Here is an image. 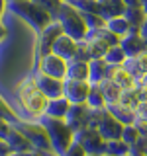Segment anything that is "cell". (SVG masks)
<instances>
[{
    "label": "cell",
    "mask_w": 147,
    "mask_h": 156,
    "mask_svg": "<svg viewBox=\"0 0 147 156\" xmlns=\"http://www.w3.org/2000/svg\"><path fill=\"white\" fill-rule=\"evenodd\" d=\"M135 94H137V100H139V104H147V84L143 82H137L134 86Z\"/></svg>",
    "instance_id": "f35d334b"
},
{
    "label": "cell",
    "mask_w": 147,
    "mask_h": 156,
    "mask_svg": "<svg viewBox=\"0 0 147 156\" xmlns=\"http://www.w3.org/2000/svg\"><path fill=\"white\" fill-rule=\"evenodd\" d=\"M86 105L90 107V109H104L106 107V100H104V96H102L100 86H92L90 88V94L86 98Z\"/></svg>",
    "instance_id": "f1b7e54d"
},
{
    "label": "cell",
    "mask_w": 147,
    "mask_h": 156,
    "mask_svg": "<svg viewBox=\"0 0 147 156\" xmlns=\"http://www.w3.org/2000/svg\"><path fill=\"white\" fill-rule=\"evenodd\" d=\"M69 109H71V101H69L65 96H59V98H53V100L47 101V109H45L43 115L55 117V119H65Z\"/></svg>",
    "instance_id": "ffe728a7"
},
{
    "label": "cell",
    "mask_w": 147,
    "mask_h": 156,
    "mask_svg": "<svg viewBox=\"0 0 147 156\" xmlns=\"http://www.w3.org/2000/svg\"><path fill=\"white\" fill-rule=\"evenodd\" d=\"M134 123L139 129H147V104H139L134 111Z\"/></svg>",
    "instance_id": "836d02e7"
},
{
    "label": "cell",
    "mask_w": 147,
    "mask_h": 156,
    "mask_svg": "<svg viewBox=\"0 0 147 156\" xmlns=\"http://www.w3.org/2000/svg\"><path fill=\"white\" fill-rule=\"evenodd\" d=\"M67 66H69V61H65L63 57L55 55V53L39 57V72H43L47 76L65 80L67 78Z\"/></svg>",
    "instance_id": "ba28073f"
},
{
    "label": "cell",
    "mask_w": 147,
    "mask_h": 156,
    "mask_svg": "<svg viewBox=\"0 0 147 156\" xmlns=\"http://www.w3.org/2000/svg\"><path fill=\"white\" fill-rule=\"evenodd\" d=\"M10 154H14V150L10 148L6 139H0V156H10Z\"/></svg>",
    "instance_id": "60d3db41"
},
{
    "label": "cell",
    "mask_w": 147,
    "mask_h": 156,
    "mask_svg": "<svg viewBox=\"0 0 147 156\" xmlns=\"http://www.w3.org/2000/svg\"><path fill=\"white\" fill-rule=\"evenodd\" d=\"M67 78H75V80H88V61H78L71 58L67 66Z\"/></svg>",
    "instance_id": "44dd1931"
},
{
    "label": "cell",
    "mask_w": 147,
    "mask_h": 156,
    "mask_svg": "<svg viewBox=\"0 0 147 156\" xmlns=\"http://www.w3.org/2000/svg\"><path fill=\"white\" fill-rule=\"evenodd\" d=\"M75 58H78V61H90V53H88L86 41H78V47H77Z\"/></svg>",
    "instance_id": "8d00e7d4"
},
{
    "label": "cell",
    "mask_w": 147,
    "mask_h": 156,
    "mask_svg": "<svg viewBox=\"0 0 147 156\" xmlns=\"http://www.w3.org/2000/svg\"><path fill=\"white\" fill-rule=\"evenodd\" d=\"M71 4L82 14L86 12H96L98 14V0H71Z\"/></svg>",
    "instance_id": "d6a6232c"
},
{
    "label": "cell",
    "mask_w": 147,
    "mask_h": 156,
    "mask_svg": "<svg viewBox=\"0 0 147 156\" xmlns=\"http://www.w3.org/2000/svg\"><path fill=\"white\" fill-rule=\"evenodd\" d=\"M106 109L110 111V113L114 115L118 121H122L124 125L134 123V111L127 109V107H124L122 104H110V105H106Z\"/></svg>",
    "instance_id": "cb8c5ba5"
},
{
    "label": "cell",
    "mask_w": 147,
    "mask_h": 156,
    "mask_svg": "<svg viewBox=\"0 0 147 156\" xmlns=\"http://www.w3.org/2000/svg\"><path fill=\"white\" fill-rule=\"evenodd\" d=\"M108 80L118 84L122 90H130V88H134L137 84V80L131 76V72L124 65H110V68H108Z\"/></svg>",
    "instance_id": "5bb4252c"
},
{
    "label": "cell",
    "mask_w": 147,
    "mask_h": 156,
    "mask_svg": "<svg viewBox=\"0 0 147 156\" xmlns=\"http://www.w3.org/2000/svg\"><path fill=\"white\" fill-rule=\"evenodd\" d=\"M88 113H90V107L86 104H71V109L65 117L67 125L71 127L75 133H78L81 129H85L88 123Z\"/></svg>",
    "instance_id": "7c38bea8"
},
{
    "label": "cell",
    "mask_w": 147,
    "mask_h": 156,
    "mask_svg": "<svg viewBox=\"0 0 147 156\" xmlns=\"http://www.w3.org/2000/svg\"><path fill=\"white\" fill-rule=\"evenodd\" d=\"M106 152L114 154V156H130L131 154V148L126 140L122 139H112V140H106Z\"/></svg>",
    "instance_id": "4316f807"
},
{
    "label": "cell",
    "mask_w": 147,
    "mask_h": 156,
    "mask_svg": "<svg viewBox=\"0 0 147 156\" xmlns=\"http://www.w3.org/2000/svg\"><path fill=\"white\" fill-rule=\"evenodd\" d=\"M53 20H57L63 27V33L69 37H73L75 41H85L88 37V27L85 16L81 10H77L71 2H61V6L57 8V12L53 14Z\"/></svg>",
    "instance_id": "7a4b0ae2"
},
{
    "label": "cell",
    "mask_w": 147,
    "mask_h": 156,
    "mask_svg": "<svg viewBox=\"0 0 147 156\" xmlns=\"http://www.w3.org/2000/svg\"><path fill=\"white\" fill-rule=\"evenodd\" d=\"M33 78H36V84L39 86V90H41L49 100L63 96V82H65V80L47 76V74H43V72H39V70H37V74L33 76Z\"/></svg>",
    "instance_id": "4fadbf2b"
},
{
    "label": "cell",
    "mask_w": 147,
    "mask_h": 156,
    "mask_svg": "<svg viewBox=\"0 0 147 156\" xmlns=\"http://www.w3.org/2000/svg\"><path fill=\"white\" fill-rule=\"evenodd\" d=\"M124 12H126L124 0H98V14L104 20L124 16Z\"/></svg>",
    "instance_id": "ac0fdd59"
},
{
    "label": "cell",
    "mask_w": 147,
    "mask_h": 156,
    "mask_svg": "<svg viewBox=\"0 0 147 156\" xmlns=\"http://www.w3.org/2000/svg\"><path fill=\"white\" fill-rule=\"evenodd\" d=\"M37 121L45 127V131L49 135V143H51V150L57 156H61L73 144L75 131L67 125L65 119H55V117H49V115H41V117H37Z\"/></svg>",
    "instance_id": "277c9868"
},
{
    "label": "cell",
    "mask_w": 147,
    "mask_h": 156,
    "mask_svg": "<svg viewBox=\"0 0 147 156\" xmlns=\"http://www.w3.org/2000/svg\"><path fill=\"white\" fill-rule=\"evenodd\" d=\"M63 35V27L57 20H53L49 26H45L39 31V49H37V55L43 57V55H49L53 51V45L59 37Z\"/></svg>",
    "instance_id": "9c48e42d"
},
{
    "label": "cell",
    "mask_w": 147,
    "mask_h": 156,
    "mask_svg": "<svg viewBox=\"0 0 147 156\" xmlns=\"http://www.w3.org/2000/svg\"><path fill=\"white\" fill-rule=\"evenodd\" d=\"M106 27L110 29V31H114L118 37H124L127 31L131 29V26H130V22L124 18V16H118V18H112V20H106Z\"/></svg>",
    "instance_id": "d4e9b609"
},
{
    "label": "cell",
    "mask_w": 147,
    "mask_h": 156,
    "mask_svg": "<svg viewBox=\"0 0 147 156\" xmlns=\"http://www.w3.org/2000/svg\"><path fill=\"white\" fill-rule=\"evenodd\" d=\"M86 47H88V53H90V58H104L106 57V51L110 49L108 43H104L102 39H98L94 35H88L86 39Z\"/></svg>",
    "instance_id": "603a6c76"
},
{
    "label": "cell",
    "mask_w": 147,
    "mask_h": 156,
    "mask_svg": "<svg viewBox=\"0 0 147 156\" xmlns=\"http://www.w3.org/2000/svg\"><path fill=\"white\" fill-rule=\"evenodd\" d=\"M6 143L10 144V148H12L16 154L26 152V150H33V146H32V143H29V139L18 129L16 125H12V129H10V133H8V136H6Z\"/></svg>",
    "instance_id": "2e32d148"
},
{
    "label": "cell",
    "mask_w": 147,
    "mask_h": 156,
    "mask_svg": "<svg viewBox=\"0 0 147 156\" xmlns=\"http://www.w3.org/2000/svg\"><path fill=\"white\" fill-rule=\"evenodd\" d=\"M75 140H78L82 146H85L86 154H94L100 156L106 152V139L98 133V129H90V127H85L78 133H75Z\"/></svg>",
    "instance_id": "8992f818"
},
{
    "label": "cell",
    "mask_w": 147,
    "mask_h": 156,
    "mask_svg": "<svg viewBox=\"0 0 147 156\" xmlns=\"http://www.w3.org/2000/svg\"><path fill=\"white\" fill-rule=\"evenodd\" d=\"M90 88H92V84L88 80L65 78V82H63V96H65L71 104H86Z\"/></svg>",
    "instance_id": "52a82bcc"
},
{
    "label": "cell",
    "mask_w": 147,
    "mask_h": 156,
    "mask_svg": "<svg viewBox=\"0 0 147 156\" xmlns=\"http://www.w3.org/2000/svg\"><path fill=\"white\" fill-rule=\"evenodd\" d=\"M86 156H94V154H86Z\"/></svg>",
    "instance_id": "816d5d0a"
},
{
    "label": "cell",
    "mask_w": 147,
    "mask_h": 156,
    "mask_svg": "<svg viewBox=\"0 0 147 156\" xmlns=\"http://www.w3.org/2000/svg\"><path fill=\"white\" fill-rule=\"evenodd\" d=\"M137 82H143V84H147V74H145L143 78H141V80H137Z\"/></svg>",
    "instance_id": "c3c4849f"
},
{
    "label": "cell",
    "mask_w": 147,
    "mask_h": 156,
    "mask_svg": "<svg viewBox=\"0 0 147 156\" xmlns=\"http://www.w3.org/2000/svg\"><path fill=\"white\" fill-rule=\"evenodd\" d=\"M108 68H110V65L104 58H90L88 61V82L92 86H98L100 82H104L108 78Z\"/></svg>",
    "instance_id": "9a60e30c"
},
{
    "label": "cell",
    "mask_w": 147,
    "mask_h": 156,
    "mask_svg": "<svg viewBox=\"0 0 147 156\" xmlns=\"http://www.w3.org/2000/svg\"><path fill=\"white\" fill-rule=\"evenodd\" d=\"M126 53H124V49H122L120 45H112L110 49L106 51V57H104V61L108 62V65H124V61H126Z\"/></svg>",
    "instance_id": "4dcf8cb0"
},
{
    "label": "cell",
    "mask_w": 147,
    "mask_h": 156,
    "mask_svg": "<svg viewBox=\"0 0 147 156\" xmlns=\"http://www.w3.org/2000/svg\"><path fill=\"white\" fill-rule=\"evenodd\" d=\"M8 10L20 20H24L36 31H41L45 26L53 22V14L43 6H39L37 2H33V0H10Z\"/></svg>",
    "instance_id": "3957f363"
},
{
    "label": "cell",
    "mask_w": 147,
    "mask_h": 156,
    "mask_svg": "<svg viewBox=\"0 0 147 156\" xmlns=\"http://www.w3.org/2000/svg\"><path fill=\"white\" fill-rule=\"evenodd\" d=\"M61 156H86V150H85V146L78 143V140H73V144L69 146Z\"/></svg>",
    "instance_id": "d590c367"
},
{
    "label": "cell",
    "mask_w": 147,
    "mask_h": 156,
    "mask_svg": "<svg viewBox=\"0 0 147 156\" xmlns=\"http://www.w3.org/2000/svg\"><path fill=\"white\" fill-rule=\"evenodd\" d=\"M16 98H18L20 107L26 111V115L29 117V119H37V117H41L43 113H45V109H47L49 98L39 90V86L36 84V78H33V76L24 78V80L18 84Z\"/></svg>",
    "instance_id": "6da1fadb"
},
{
    "label": "cell",
    "mask_w": 147,
    "mask_h": 156,
    "mask_svg": "<svg viewBox=\"0 0 147 156\" xmlns=\"http://www.w3.org/2000/svg\"><path fill=\"white\" fill-rule=\"evenodd\" d=\"M100 90H102V96H104V100H106V105H110V104H118L120 101V98H122V88L118 86V84H114L112 80H106L104 82H100Z\"/></svg>",
    "instance_id": "7402d4cb"
},
{
    "label": "cell",
    "mask_w": 147,
    "mask_h": 156,
    "mask_svg": "<svg viewBox=\"0 0 147 156\" xmlns=\"http://www.w3.org/2000/svg\"><path fill=\"white\" fill-rule=\"evenodd\" d=\"M33 2H37L39 6H43L45 10H49L51 14H55V12H57V8L61 6L63 0H33Z\"/></svg>",
    "instance_id": "74e56055"
},
{
    "label": "cell",
    "mask_w": 147,
    "mask_h": 156,
    "mask_svg": "<svg viewBox=\"0 0 147 156\" xmlns=\"http://www.w3.org/2000/svg\"><path fill=\"white\" fill-rule=\"evenodd\" d=\"M77 47H78V41H75L73 37H69L63 33L61 37L55 41V45H53V51L55 55L63 57L65 61H71V58H75V53H77Z\"/></svg>",
    "instance_id": "e0dca14e"
},
{
    "label": "cell",
    "mask_w": 147,
    "mask_h": 156,
    "mask_svg": "<svg viewBox=\"0 0 147 156\" xmlns=\"http://www.w3.org/2000/svg\"><path fill=\"white\" fill-rule=\"evenodd\" d=\"M14 125H16L18 129L29 139V143H32L33 150H39V152H43V154L53 152V150H51V143H49V135H47L45 127L39 123L37 119H36V123H32V121H20V119H18Z\"/></svg>",
    "instance_id": "5b68a950"
},
{
    "label": "cell",
    "mask_w": 147,
    "mask_h": 156,
    "mask_svg": "<svg viewBox=\"0 0 147 156\" xmlns=\"http://www.w3.org/2000/svg\"><path fill=\"white\" fill-rule=\"evenodd\" d=\"M88 35H94V37H98V39H102L104 43H108V45H120V37L116 35L114 31H110L106 26H102V27H96V29H90L88 31Z\"/></svg>",
    "instance_id": "83f0119b"
},
{
    "label": "cell",
    "mask_w": 147,
    "mask_h": 156,
    "mask_svg": "<svg viewBox=\"0 0 147 156\" xmlns=\"http://www.w3.org/2000/svg\"><path fill=\"white\" fill-rule=\"evenodd\" d=\"M124 18L130 22L131 27H139L147 16H145V12H143V6H126Z\"/></svg>",
    "instance_id": "484cf974"
},
{
    "label": "cell",
    "mask_w": 147,
    "mask_h": 156,
    "mask_svg": "<svg viewBox=\"0 0 147 156\" xmlns=\"http://www.w3.org/2000/svg\"><path fill=\"white\" fill-rule=\"evenodd\" d=\"M141 6H143V12H145V16H147V0H143V2H141Z\"/></svg>",
    "instance_id": "7dc6e473"
},
{
    "label": "cell",
    "mask_w": 147,
    "mask_h": 156,
    "mask_svg": "<svg viewBox=\"0 0 147 156\" xmlns=\"http://www.w3.org/2000/svg\"><path fill=\"white\" fill-rule=\"evenodd\" d=\"M6 8H8V0H0V18H2V14H4Z\"/></svg>",
    "instance_id": "bcb514c9"
},
{
    "label": "cell",
    "mask_w": 147,
    "mask_h": 156,
    "mask_svg": "<svg viewBox=\"0 0 147 156\" xmlns=\"http://www.w3.org/2000/svg\"><path fill=\"white\" fill-rule=\"evenodd\" d=\"M100 156H114V154H110V152H104V154H100Z\"/></svg>",
    "instance_id": "681fc988"
},
{
    "label": "cell",
    "mask_w": 147,
    "mask_h": 156,
    "mask_svg": "<svg viewBox=\"0 0 147 156\" xmlns=\"http://www.w3.org/2000/svg\"><path fill=\"white\" fill-rule=\"evenodd\" d=\"M124 66L131 72V76L135 80H141L147 74V49L143 53H139L137 57H127L124 61Z\"/></svg>",
    "instance_id": "d6986e66"
},
{
    "label": "cell",
    "mask_w": 147,
    "mask_h": 156,
    "mask_svg": "<svg viewBox=\"0 0 147 156\" xmlns=\"http://www.w3.org/2000/svg\"><path fill=\"white\" fill-rule=\"evenodd\" d=\"M139 33H141V37H143L145 45H147V18L143 20V23H141V26H139Z\"/></svg>",
    "instance_id": "b9f144b4"
},
{
    "label": "cell",
    "mask_w": 147,
    "mask_h": 156,
    "mask_svg": "<svg viewBox=\"0 0 147 156\" xmlns=\"http://www.w3.org/2000/svg\"><path fill=\"white\" fill-rule=\"evenodd\" d=\"M10 129H12V123L10 121H6L4 117H0V139H6Z\"/></svg>",
    "instance_id": "ab89813d"
},
{
    "label": "cell",
    "mask_w": 147,
    "mask_h": 156,
    "mask_svg": "<svg viewBox=\"0 0 147 156\" xmlns=\"http://www.w3.org/2000/svg\"><path fill=\"white\" fill-rule=\"evenodd\" d=\"M124 2H126V6H141L143 0H124Z\"/></svg>",
    "instance_id": "f6af8a7d"
},
{
    "label": "cell",
    "mask_w": 147,
    "mask_h": 156,
    "mask_svg": "<svg viewBox=\"0 0 147 156\" xmlns=\"http://www.w3.org/2000/svg\"><path fill=\"white\" fill-rule=\"evenodd\" d=\"M139 139H141V129H139L135 123L124 125V131H122V140H126V143L130 144V148H131V146H134Z\"/></svg>",
    "instance_id": "f546056e"
},
{
    "label": "cell",
    "mask_w": 147,
    "mask_h": 156,
    "mask_svg": "<svg viewBox=\"0 0 147 156\" xmlns=\"http://www.w3.org/2000/svg\"><path fill=\"white\" fill-rule=\"evenodd\" d=\"M98 133L104 136L106 140H112V139H122V131H124V123L122 121H118L114 115L110 113V111H104V115H102L100 123H98Z\"/></svg>",
    "instance_id": "8fae6325"
},
{
    "label": "cell",
    "mask_w": 147,
    "mask_h": 156,
    "mask_svg": "<svg viewBox=\"0 0 147 156\" xmlns=\"http://www.w3.org/2000/svg\"><path fill=\"white\" fill-rule=\"evenodd\" d=\"M120 47L124 49L126 57H137L139 53H143L147 49V45H145L143 37H141V33H139V27H131L130 31L120 39Z\"/></svg>",
    "instance_id": "30bf717a"
},
{
    "label": "cell",
    "mask_w": 147,
    "mask_h": 156,
    "mask_svg": "<svg viewBox=\"0 0 147 156\" xmlns=\"http://www.w3.org/2000/svg\"><path fill=\"white\" fill-rule=\"evenodd\" d=\"M118 104H122L124 107H127V109L135 111L137 105H139V100H137V94H135L134 88H130V90H124V92H122V98H120V101H118Z\"/></svg>",
    "instance_id": "1f68e13d"
},
{
    "label": "cell",
    "mask_w": 147,
    "mask_h": 156,
    "mask_svg": "<svg viewBox=\"0 0 147 156\" xmlns=\"http://www.w3.org/2000/svg\"><path fill=\"white\" fill-rule=\"evenodd\" d=\"M45 156H57V154H55V152H47Z\"/></svg>",
    "instance_id": "f907efd6"
},
{
    "label": "cell",
    "mask_w": 147,
    "mask_h": 156,
    "mask_svg": "<svg viewBox=\"0 0 147 156\" xmlns=\"http://www.w3.org/2000/svg\"><path fill=\"white\" fill-rule=\"evenodd\" d=\"M6 35H8V29H6V26H4L2 22H0V41H2Z\"/></svg>",
    "instance_id": "ee69618b"
},
{
    "label": "cell",
    "mask_w": 147,
    "mask_h": 156,
    "mask_svg": "<svg viewBox=\"0 0 147 156\" xmlns=\"http://www.w3.org/2000/svg\"><path fill=\"white\" fill-rule=\"evenodd\" d=\"M18 156H45V154L39 152V150H26V152H20Z\"/></svg>",
    "instance_id": "7bdbcfd3"
},
{
    "label": "cell",
    "mask_w": 147,
    "mask_h": 156,
    "mask_svg": "<svg viewBox=\"0 0 147 156\" xmlns=\"http://www.w3.org/2000/svg\"><path fill=\"white\" fill-rule=\"evenodd\" d=\"M0 117H4V119H6V121H10L12 125L18 121V115L14 113V109H10V105H8L6 101L2 100V98H0Z\"/></svg>",
    "instance_id": "e575fe53"
}]
</instances>
